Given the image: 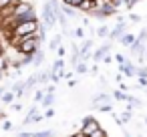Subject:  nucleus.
I'll list each match as a JSON object with an SVG mask.
<instances>
[{
    "label": "nucleus",
    "mask_w": 147,
    "mask_h": 137,
    "mask_svg": "<svg viewBox=\"0 0 147 137\" xmlns=\"http://www.w3.org/2000/svg\"><path fill=\"white\" fill-rule=\"evenodd\" d=\"M38 30H40L38 20H22V22H18V24L12 28V34H10V38H8V43H10V47H16L20 38L32 36V34H36Z\"/></svg>",
    "instance_id": "nucleus-1"
},
{
    "label": "nucleus",
    "mask_w": 147,
    "mask_h": 137,
    "mask_svg": "<svg viewBox=\"0 0 147 137\" xmlns=\"http://www.w3.org/2000/svg\"><path fill=\"white\" fill-rule=\"evenodd\" d=\"M40 38H42V28H40L36 34H32V36L20 38L14 49H16L20 55H34V53L38 51V47H40Z\"/></svg>",
    "instance_id": "nucleus-2"
},
{
    "label": "nucleus",
    "mask_w": 147,
    "mask_h": 137,
    "mask_svg": "<svg viewBox=\"0 0 147 137\" xmlns=\"http://www.w3.org/2000/svg\"><path fill=\"white\" fill-rule=\"evenodd\" d=\"M42 20H45V26H47V28H53L55 22H59V20H57V8H55V4L51 2V0H47V2H45Z\"/></svg>",
    "instance_id": "nucleus-3"
},
{
    "label": "nucleus",
    "mask_w": 147,
    "mask_h": 137,
    "mask_svg": "<svg viewBox=\"0 0 147 137\" xmlns=\"http://www.w3.org/2000/svg\"><path fill=\"white\" fill-rule=\"evenodd\" d=\"M97 129H101V125H99V121L95 119V117H85L83 119V125H81V133L85 135V137H91Z\"/></svg>",
    "instance_id": "nucleus-4"
},
{
    "label": "nucleus",
    "mask_w": 147,
    "mask_h": 137,
    "mask_svg": "<svg viewBox=\"0 0 147 137\" xmlns=\"http://www.w3.org/2000/svg\"><path fill=\"white\" fill-rule=\"evenodd\" d=\"M42 119V115H38V111H36V107H32L30 109V113L24 117V121H22V125H30V123H36V121H40Z\"/></svg>",
    "instance_id": "nucleus-5"
},
{
    "label": "nucleus",
    "mask_w": 147,
    "mask_h": 137,
    "mask_svg": "<svg viewBox=\"0 0 147 137\" xmlns=\"http://www.w3.org/2000/svg\"><path fill=\"white\" fill-rule=\"evenodd\" d=\"M93 103H95V107L99 109V107H103V105H109V103H111V97H109V95H97V97L93 99Z\"/></svg>",
    "instance_id": "nucleus-6"
},
{
    "label": "nucleus",
    "mask_w": 147,
    "mask_h": 137,
    "mask_svg": "<svg viewBox=\"0 0 147 137\" xmlns=\"http://www.w3.org/2000/svg\"><path fill=\"white\" fill-rule=\"evenodd\" d=\"M93 8H95V0H83L79 4V10H83V12H91Z\"/></svg>",
    "instance_id": "nucleus-7"
},
{
    "label": "nucleus",
    "mask_w": 147,
    "mask_h": 137,
    "mask_svg": "<svg viewBox=\"0 0 147 137\" xmlns=\"http://www.w3.org/2000/svg\"><path fill=\"white\" fill-rule=\"evenodd\" d=\"M123 32H125V24H123V22H119V24L115 26V30L111 32V38H121V36H123Z\"/></svg>",
    "instance_id": "nucleus-8"
},
{
    "label": "nucleus",
    "mask_w": 147,
    "mask_h": 137,
    "mask_svg": "<svg viewBox=\"0 0 147 137\" xmlns=\"http://www.w3.org/2000/svg\"><path fill=\"white\" fill-rule=\"evenodd\" d=\"M135 40H137V38H135L133 34H123V36H121V45H123V47H133Z\"/></svg>",
    "instance_id": "nucleus-9"
},
{
    "label": "nucleus",
    "mask_w": 147,
    "mask_h": 137,
    "mask_svg": "<svg viewBox=\"0 0 147 137\" xmlns=\"http://www.w3.org/2000/svg\"><path fill=\"white\" fill-rule=\"evenodd\" d=\"M121 71H123V73H125L127 77H129V75H135V73H137V71H135V67H133L131 63H125V65H121Z\"/></svg>",
    "instance_id": "nucleus-10"
},
{
    "label": "nucleus",
    "mask_w": 147,
    "mask_h": 137,
    "mask_svg": "<svg viewBox=\"0 0 147 137\" xmlns=\"http://www.w3.org/2000/svg\"><path fill=\"white\" fill-rule=\"evenodd\" d=\"M53 103H55V93H47L42 99V107H51Z\"/></svg>",
    "instance_id": "nucleus-11"
},
{
    "label": "nucleus",
    "mask_w": 147,
    "mask_h": 137,
    "mask_svg": "<svg viewBox=\"0 0 147 137\" xmlns=\"http://www.w3.org/2000/svg\"><path fill=\"white\" fill-rule=\"evenodd\" d=\"M42 59H45V55H42V51L38 49V51L32 55V63H34V65H40V63H42Z\"/></svg>",
    "instance_id": "nucleus-12"
},
{
    "label": "nucleus",
    "mask_w": 147,
    "mask_h": 137,
    "mask_svg": "<svg viewBox=\"0 0 147 137\" xmlns=\"http://www.w3.org/2000/svg\"><path fill=\"white\" fill-rule=\"evenodd\" d=\"M107 51H109V45H107V47H103V49H99V51L95 53V61H99V59H103V57L107 55Z\"/></svg>",
    "instance_id": "nucleus-13"
},
{
    "label": "nucleus",
    "mask_w": 147,
    "mask_h": 137,
    "mask_svg": "<svg viewBox=\"0 0 147 137\" xmlns=\"http://www.w3.org/2000/svg\"><path fill=\"white\" fill-rule=\"evenodd\" d=\"M12 99H14V91H8V93L2 95V101L4 103H12Z\"/></svg>",
    "instance_id": "nucleus-14"
},
{
    "label": "nucleus",
    "mask_w": 147,
    "mask_h": 137,
    "mask_svg": "<svg viewBox=\"0 0 147 137\" xmlns=\"http://www.w3.org/2000/svg\"><path fill=\"white\" fill-rule=\"evenodd\" d=\"M34 137H55V131H38L34 133Z\"/></svg>",
    "instance_id": "nucleus-15"
},
{
    "label": "nucleus",
    "mask_w": 147,
    "mask_h": 137,
    "mask_svg": "<svg viewBox=\"0 0 147 137\" xmlns=\"http://www.w3.org/2000/svg\"><path fill=\"white\" fill-rule=\"evenodd\" d=\"M51 49H57V51L61 49V36H55V38H53V43H51Z\"/></svg>",
    "instance_id": "nucleus-16"
},
{
    "label": "nucleus",
    "mask_w": 147,
    "mask_h": 137,
    "mask_svg": "<svg viewBox=\"0 0 147 137\" xmlns=\"http://www.w3.org/2000/svg\"><path fill=\"white\" fill-rule=\"evenodd\" d=\"M75 71H77V73H87V65H85V63H77V65H75Z\"/></svg>",
    "instance_id": "nucleus-17"
},
{
    "label": "nucleus",
    "mask_w": 147,
    "mask_h": 137,
    "mask_svg": "<svg viewBox=\"0 0 147 137\" xmlns=\"http://www.w3.org/2000/svg\"><path fill=\"white\" fill-rule=\"evenodd\" d=\"M127 103H131V105H135V107H141V101L135 99V97H131V95H127Z\"/></svg>",
    "instance_id": "nucleus-18"
},
{
    "label": "nucleus",
    "mask_w": 147,
    "mask_h": 137,
    "mask_svg": "<svg viewBox=\"0 0 147 137\" xmlns=\"http://www.w3.org/2000/svg\"><path fill=\"white\" fill-rule=\"evenodd\" d=\"M91 137H109V135H107V131H105V129H97Z\"/></svg>",
    "instance_id": "nucleus-19"
},
{
    "label": "nucleus",
    "mask_w": 147,
    "mask_h": 137,
    "mask_svg": "<svg viewBox=\"0 0 147 137\" xmlns=\"http://www.w3.org/2000/svg\"><path fill=\"white\" fill-rule=\"evenodd\" d=\"M97 34H99V36H107V34H109V28H107V26H101V28L97 30Z\"/></svg>",
    "instance_id": "nucleus-20"
},
{
    "label": "nucleus",
    "mask_w": 147,
    "mask_h": 137,
    "mask_svg": "<svg viewBox=\"0 0 147 137\" xmlns=\"http://www.w3.org/2000/svg\"><path fill=\"white\" fill-rule=\"evenodd\" d=\"M137 75H139V77H145V79H147V67L139 69V71H137Z\"/></svg>",
    "instance_id": "nucleus-21"
},
{
    "label": "nucleus",
    "mask_w": 147,
    "mask_h": 137,
    "mask_svg": "<svg viewBox=\"0 0 147 137\" xmlns=\"http://www.w3.org/2000/svg\"><path fill=\"white\" fill-rule=\"evenodd\" d=\"M34 97H36V101H42V99H45V91H36Z\"/></svg>",
    "instance_id": "nucleus-22"
},
{
    "label": "nucleus",
    "mask_w": 147,
    "mask_h": 137,
    "mask_svg": "<svg viewBox=\"0 0 147 137\" xmlns=\"http://www.w3.org/2000/svg\"><path fill=\"white\" fill-rule=\"evenodd\" d=\"M99 111H105V113H109V111H111V103H109V105H103V107H99Z\"/></svg>",
    "instance_id": "nucleus-23"
},
{
    "label": "nucleus",
    "mask_w": 147,
    "mask_h": 137,
    "mask_svg": "<svg viewBox=\"0 0 147 137\" xmlns=\"http://www.w3.org/2000/svg\"><path fill=\"white\" fill-rule=\"evenodd\" d=\"M121 121H131V113L127 111V113H123V117H121Z\"/></svg>",
    "instance_id": "nucleus-24"
},
{
    "label": "nucleus",
    "mask_w": 147,
    "mask_h": 137,
    "mask_svg": "<svg viewBox=\"0 0 147 137\" xmlns=\"http://www.w3.org/2000/svg\"><path fill=\"white\" fill-rule=\"evenodd\" d=\"M2 127H4V131H10V129H12V123H10V121H4Z\"/></svg>",
    "instance_id": "nucleus-25"
},
{
    "label": "nucleus",
    "mask_w": 147,
    "mask_h": 137,
    "mask_svg": "<svg viewBox=\"0 0 147 137\" xmlns=\"http://www.w3.org/2000/svg\"><path fill=\"white\" fill-rule=\"evenodd\" d=\"M16 137H34V133H26V131H22V133H18Z\"/></svg>",
    "instance_id": "nucleus-26"
},
{
    "label": "nucleus",
    "mask_w": 147,
    "mask_h": 137,
    "mask_svg": "<svg viewBox=\"0 0 147 137\" xmlns=\"http://www.w3.org/2000/svg\"><path fill=\"white\" fill-rule=\"evenodd\" d=\"M115 59H117V61H119V65H125V57H121V55H117V57H115Z\"/></svg>",
    "instance_id": "nucleus-27"
},
{
    "label": "nucleus",
    "mask_w": 147,
    "mask_h": 137,
    "mask_svg": "<svg viewBox=\"0 0 147 137\" xmlns=\"http://www.w3.org/2000/svg\"><path fill=\"white\" fill-rule=\"evenodd\" d=\"M4 55V47H2V43H0V57Z\"/></svg>",
    "instance_id": "nucleus-28"
},
{
    "label": "nucleus",
    "mask_w": 147,
    "mask_h": 137,
    "mask_svg": "<svg viewBox=\"0 0 147 137\" xmlns=\"http://www.w3.org/2000/svg\"><path fill=\"white\" fill-rule=\"evenodd\" d=\"M2 95H4V89H2V87H0V99H2Z\"/></svg>",
    "instance_id": "nucleus-29"
},
{
    "label": "nucleus",
    "mask_w": 147,
    "mask_h": 137,
    "mask_svg": "<svg viewBox=\"0 0 147 137\" xmlns=\"http://www.w3.org/2000/svg\"><path fill=\"white\" fill-rule=\"evenodd\" d=\"M145 123H147V117H145Z\"/></svg>",
    "instance_id": "nucleus-30"
},
{
    "label": "nucleus",
    "mask_w": 147,
    "mask_h": 137,
    "mask_svg": "<svg viewBox=\"0 0 147 137\" xmlns=\"http://www.w3.org/2000/svg\"><path fill=\"white\" fill-rule=\"evenodd\" d=\"M137 137H143V135H137Z\"/></svg>",
    "instance_id": "nucleus-31"
}]
</instances>
